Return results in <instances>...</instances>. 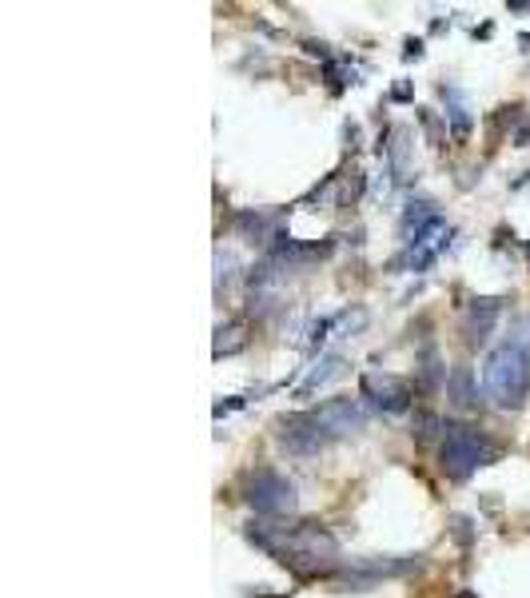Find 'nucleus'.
<instances>
[{
	"mask_svg": "<svg viewBox=\"0 0 530 598\" xmlns=\"http://www.w3.org/2000/svg\"><path fill=\"white\" fill-rule=\"evenodd\" d=\"M248 539L260 551H267L275 563L291 567L303 579L307 575H327L339 559L335 539L319 523H295V527H287V523H252Z\"/></svg>",
	"mask_w": 530,
	"mask_h": 598,
	"instance_id": "nucleus-1",
	"label": "nucleus"
},
{
	"mask_svg": "<svg viewBox=\"0 0 530 598\" xmlns=\"http://www.w3.org/2000/svg\"><path fill=\"white\" fill-rule=\"evenodd\" d=\"M483 387L487 395L499 403V407H511L519 411L527 403L530 391V355L519 339H507L499 343L491 355H487V367H483Z\"/></svg>",
	"mask_w": 530,
	"mask_h": 598,
	"instance_id": "nucleus-2",
	"label": "nucleus"
},
{
	"mask_svg": "<svg viewBox=\"0 0 530 598\" xmlns=\"http://www.w3.org/2000/svg\"><path fill=\"white\" fill-rule=\"evenodd\" d=\"M443 447H439V463L451 479H467L471 471L479 467H491L499 459V447L479 431V427H467V423H447L443 427Z\"/></svg>",
	"mask_w": 530,
	"mask_h": 598,
	"instance_id": "nucleus-3",
	"label": "nucleus"
},
{
	"mask_svg": "<svg viewBox=\"0 0 530 598\" xmlns=\"http://www.w3.org/2000/svg\"><path fill=\"white\" fill-rule=\"evenodd\" d=\"M244 499H248L260 515H267V519H275V515H291V511H295V503H299L295 483H291L287 475L271 471V467H260V471H252V475H248Z\"/></svg>",
	"mask_w": 530,
	"mask_h": 598,
	"instance_id": "nucleus-4",
	"label": "nucleus"
},
{
	"mask_svg": "<svg viewBox=\"0 0 530 598\" xmlns=\"http://www.w3.org/2000/svg\"><path fill=\"white\" fill-rule=\"evenodd\" d=\"M275 427H279V443H283L291 455H319V451L331 443V435L319 427V419H315L311 411L279 415Z\"/></svg>",
	"mask_w": 530,
	"mask_h": 598,
	"instance_id": "nucleus-5",
	"label": "nucleus"
},
{
	"mask_svg": "<svg viewBox=\"0 0 530 598\" xmlns=\"http://www.w3.org/2000/svg\"><path fill=\"white\" fill-rule=\"evenodd\" d=\"M311 415L319 419V427H323L331 439L351 435V431H359V427L367 423V411H363L355 399H327V403H319Z\"/></svg>",
	"mask_w": 530,
	"mask_h": 598,
	"instance_id": "nucleus-6",
	"label": "nucleus"
},
{
	"mask_svg": "<svg viewBox=\"0 0 530 598\" xmlns=\"http://www.w3.org/2000/svg\"><path fill=\"white\" fill-rule=\"evenodd\" d=\"M363 395L375 403V407H383V411H407V403H411V387L403 383V379H395V375H363Z\"/></svg>",
	"mask_w": 530,
	"mask_h": 598,
	"instance_id": "nucleus-7",
	"label": "nucleus"
},
{
	"mask_svg": "<svg viewBox=\"0 0 530 598\" xmlns=\"http://www.w3.org/2000/svg\"><path fill=\"white\" fill-rule=\"evenodd\" d=\"M499 311H503V299H471V311H467V339H471V343H483L487 331L495 327Z\"/></svg>",
	"mask_w": 530,
	"mask_h": 598,
	"instance_id": "nucleus-8",
	"label": "nucleus"
},
{
	"mask_svg": "<svg viewBox=\"0 0 530 598\" xmlns=\"http://www.w3.org/2000/svg\"><path fill=\"white\" fill-rule=\"evenodd\" d=\"M447 395L455 407H475L479 403V391H475V379H471V367H455V375L447 379Z\"/></svg>",
	"mask_w": 530,
	"mask_h": 598,
	"instance_id": "nucleus-9",
	"label": "nucleus"
},
{
	"mask_svg": "<svg viewBox=\"0 0 530 598\" xmlns=\"http://www.w3.org/2000/svg\"><path fill=\"white\" fill-rule=\"evenodd\" d=\"M339 371H343V359H339V355H323V359H319V367H315V371H311V375L299 383V395H311V391H319V387H323L327 379H335Z\"/></svg>",
	"mask_w": 530,
	"mask_h": 598,
	"instance_id": "nucleus-10",
	"label": "nucleus"
},
{
	"mask_svg": "<svg viewBox=\"0 0 530 598\" xmlns=\"http://www.w3.org/2000/svg\"><path fill=\"white\" fill-rule=\"evenodd\" d=\"M443 96H451V108H447V116H451V128H455V136L463 140V136H471V116H467V104H463V96L455 92V88H443Z\"/></svg>",
	"mask_w": 530,
	"mask_h": 598,
	"instance_id": "nucleus-11",
	"label": "nucleus"
},
{
	"mask_svg": "<svg viewBox=\"0 0 530 598\" xmlns=\"http://www.w3.org/2000/svg\"><path fill=\"white\" fill-rule=\"evenodd\" d=\"M240 347H244V327L240 323H228V327L216 331V359L220 355H236Z\"/></svg>",
	"mask_w": 530,
	"mask_h": 598,
	"instance_id": "nucleus-12",
	"label": "nucleus"
},
{
	"mask_svg": "<svg viewBox=\"0 0 530 598\" xmlns=\"http://www.w3.org/2000/svg\"><path fill=\"white\" fill-rule=\"evenodd\" d=\"M236 228L256 244V240H264L267 232H271V216H264V212H260V216H256V212H244V216H236Z\"/></svg>",
	"mask_w": 530,
	"mask_h": 598,
	"instance_id": "nucleus-13",
	"label": "nucleus"
},
{
	"mask_svg": "<svg viewBox=\"0 0 530 598\" xmlns=\"http://www.w3.org/2000/svg\"><path fill=\"white\" fill-rule=\"evenodd\" d=\"M423 379H427V387H439V383H447V375H443V367H439V355H435V347H427V351H423Z\"/></svg>",
	"mask_w": 530,
	"mask_h": 598,
	"instance_id": "nucleus-14",
	"label": "nucleus"
},
{
	"mask_svg": "<svg viewBox=\"0 0 530 598\" xmlns=\"http://www.w3.org/2000/svg\"><path fill=\"white\" fill-rule=\"evenodd\" d=\"M435 427H439V419H435V415H427V411H419V415H415V435H419V439H431V435H435Z\"/></svg>",
	"mask_w": 530,
	"mask_h": 598,
	"instance_id": "nucleus-15",
	"label": "nucleus"
},
{
	"mask_svg": "<svg viewBox=\"0 0 530 598\" xmlns=\"http://www.w3.org/2000/svg\"><path fill=\"white\" fill-rule=\"evenodd\" d=\"M455 539H459V543H471V519H455Z\"/></svg>",
	"mask_w": 530,
	"mask_h": 598,
	"instance_id": "nucleus-16",
	"label": "nucleus"
},
{
	"mask_svg": "<svg viewBox=\"0 0 530 598\" xmlns=\"http://www.w3.org/2000/svg\"><path fill=\"white\" fill-rule=\"evenodd\" d=\"M403 56H407V60H419V56H423V44H419V40H407V52H403Z\"/></svg>",
	"mask_w": 530,
	"mask_h": 598,
	"instance_id": "nucleus-17",
	"label": "nucleus"
}]
</instances>
